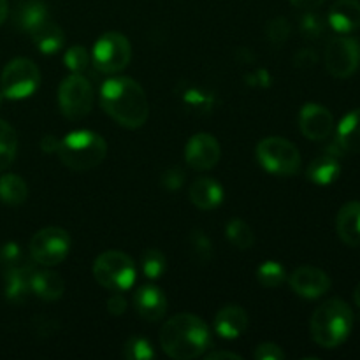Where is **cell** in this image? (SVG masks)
Returning <instances> with one entry per match:
<instances>
[{"label":"cell","instance_id":"obj_1","mask_svg":"<svg viewBox=\"0 0 360 360\" xmlns=\"http://www.w3.org/2000/svg\"><path fill=\"white\" fill-rule=\"evenodd\" d=\"M104 111L125 129H139L150 116V104L141 84L132 77H111L101 88Z\"/></svg>","mask_w":360,"mask_h":360},{"label":"cell","instance_id":"obj_2","mask_svg":"<svg viewBox=\"0 0 360 360\" xmlns=\"http://www.w3.org/2000/svg\"><path fill=\"white\" fill-rule=\"evenodd\" d=\"M211 343L206 322L197 315L183 313L169 319L160 330V347L171 359L192 360L200 357Z\"/></svg>","mask_w":360,"mask_h":360},{"label":"cell","instance_id":"obj_3","mask_svg":"<svg viewBox=\"0 0 360 360\" xmlns=\"http://www.w3.org/2000/svg\"><path fill=\"white\" fill-rule=\"evenodd\" d=\"M309 327L316 345L322 348H336L350 334L354 327V313L341 299H329L315 309Z\"/></svg>","mask_w":360,"mask_h":360},{"label":"cell","instance_id":"obj_4","mask_svg":"<svg viewBox=\"0 0 360 360\" xmlns=\"http://www.w3.org/2000/svg\"><path fill=\"white\" fill-rule=\"evenodd\" d=\"M56 153L69 169L88 171L104 160L108 155V144L98 134L90 130H76L60 141Z\"/></svg>","mask_w":360,"mask_h":360},{"label":"cell","instance_id":"obj_5","mask_svg":"<svg viewBox=\"0 0 360 360\" xmlns=\"http://www.w3.org/2000/svg\"><path fill=\"white\" fill-rule=\"evenodd\" d=\"M94 276L108 290H129L136 281V264L123 252H104L94 262Z\"/></svg>","mask_w":360,"mask_h":360},{"label":"cell","instance_id":"obj_6","mask_svg":"<svg viewBox=\"0 0 360 360\" xmlns=\"http://www.w3.org/2000/svg\"><path fill=\"white\" fill-rule=\"evenodd\" d=\"M257 158L266 171L278 176H292L301 169L297 146L283 137H267L257 146Z\"/></svg>","mask_w":360,"mask_h":360},{"label":"cell","instance_id":"obj_7","mask_svg":"<svg viewBox=\"0 0 360 360\" xmlns=\"http://www.w3.org/2000/svg\"><path fill=\"white\" fill-rule=\"evenodd\" d=\"M41 84V72L28 58H14L4 67L0 76V91L4 97L21 101L34 94Z\"/></svg>","mask_w":360,"mask_h":360},{"label":"cell","instance_id":"obj_8","mask_svg":"<svg viewBox=\"0 0 360 360\" xmlns=\"http://www.w3.org/2000/svg\"><path fill=\"white\" fill-rule=\"evenodd\" d=\"M91 58H94L95 69L101 72H120L129 65L130 58H132V48H130L129 39L118 32H108V34L101 35L94 44Z\"/></svg>","mask_w":360,"mask_h":360},{"label":"cell","instance_id":"obj_9","mask_svg":"<svg viewBox=\"0 0 360 360\" xmlns=\"http://www.w3.org/2000/svg\"><path fill=\"white\" fill-rule=\"evenodd\" d=\"M58 104L63 116L69 120L84 118L94 105V88L90 81L81 74H72L63 79L58 90Z\"/></svg>","mask_w":360,"mask_h":360},{"label":"cell","instance_id":"obj_10","mask_svg":"<svg viewBox=\"0 0 360 360\" xmlns=\"http://www.w3.org/2000/svg\"><path fill=\"white\" fill-rule=\"evenodd\" d=\"M70 238L63 229L46 227L30 241V255L41 266H56L69 255Z\"/></svg>","mask_w":360,"mask_h":360},{"label":"cell","instance_id":"obj_11","mask_svg":"<svg viewBox=\"0 0 360 360\" xmlns=\"http://www.w3.org/2000/svg\"><path fill=\"white\" fill-rule=\"evenodd\" d=\"M360 65V44L355 39L340 35L327 42L326 69L338 79L350 77Z\"/></svg>","mask_w":360,"mask_h":360},{"label":"cell","instance_id":"obj_12","mask_svg":"<svg viewBox=\"0 0 360 360\" xmlns=\"http://www.w3.org/2000/svg\"><path fill=\"white\" fill-rule=\"evenodd\" d=\"M221 148L211 134H197L188 141L185 150L186 164L195 171H207L220 162Z\"/></svg>","mask_w":360,"mask_h":360},{"label":"cell","instance_id":"obj_13","mask_svg":"<svg viewBox=\"0 0 360 360\" xmlns=\"http://www.w3.org/2000/svg\"><path fill=\"white\" fill-rule=\"evenodd\" d=\"M299 127L308 139L323 141L333 134L334 118L323 105L306 104L299 115Z\"/></svg>","mask_w":360,"mask_h":360},{"label":"cell","instance_id":"obj_14","mask_svg":"<svg viewBox=\"0 0 360 360\" xmlns=\"http://www.w3.org/2000/svg\"><path fill=\"white\" fill-rule=\"evenodd\" d=\"M290 287L295 294L306 299H316L330 288V278L319 267L304 266L292 273Z\"/></svg>","mask_w":360,"mask_h":360},{"label":"cell","instance_id":"obj_15","mask_svg":"<svg viewBox=\"0 0 360 360\" xmlns=\"http://www.w3.org/2000/svg\"><path fill=\"white\" fill-rule=\"evenodd\" d=\"M134 304L137 313L148 322H158L167 311V299L164 292L153 285L141 287L134 295Z\"/></svg>","mask_w":360,"mask_h":360},{"label":"cell","instance_id":"obj_16","mask_svg":"<svg viewBox=\"0 0 360 360\" xmlns=\"http://www.w3.org/2000/svg\"><path fill=\"white\" fill-rule=\"evenodd\" d=\"M214 329L225 340H236L248 329V315L241 306H225L214 316Z\"/></svg>","mask_w":360,"mask_h":360},{"label":"cell","instance_id":"obj_17","mask_svg":"<svg viewBox=\"0 0 360 360\" xmlns=\"http://www.w3.org/2000/svg\"><path fill=\"white\" fill-rule=\"evenodd\" d=\"M329 25L340 34H350L360 27L359 0H336L329 11Z\"/></svg>","mask_w":360,"mask_h":360},{"label":"cell","instance_id":"obj_18","mask_svg":"<svg viewBox=\"0 0 360 360\" xmlns=\"http://www.w3.org/2000/svg\"><path fill=\"white\" fill-rule=\"evenodd\" d=\"M34 267L20 266L13 269H6V297L7 301L14 304H21L27 301L28 295L32 294V276H34Z\"/></svg>","mask_w":360,"mask_h":360},{"label":"cell","instance_id":"obj_19","mask_svg":"<svg viewBox=\"0 0 360 360\" xmlns=\"http://www.w3.org/2000/svg\"><path fill=\"white\" fill-rule=\"evenodd\" d=\"M336 231L341 241L348 246H360V202L352 200L340 210L336 218Z\"/></svg>","mask_w":360,"mask_h":360},{"label":"cell","instance_id":"obj_20","mask_svg":"<svg viewBox=\"0 0 360 360\" xmlns=\"http://www.w3.org/2000/svg\"><path fill=\"white\" fill-rule=\"evenodd\" d=\"M34 44L41 49L46 55H53V53L60 51L63 46V32L51 18H46L41 23L35 25L32 30H28Z\"/></svg>","mask_w":360,"mask_h":360},{"label":"cell","instance_id":"obj_21","mask_svg":"<svg viewBox=\"0 0 360 360\" xmlns=\"http://www.w3.org/2000/svg\"><path fill=\"white\" fill-rule=\"evenodd\" d=\"M190 200L199 210H214L224 200V188L211 178H199L190 186Z\"/></svg>","mask_w":360,"mask_h":360},{"label":"cell","instance_id":"obj_22","mask_svg":"<svg viewBox=\"0 0 360 360\" xmlns=\"http://www.w3.org/2000/svg\"><path fill=\"white\" fill-rule=\"evenodd\" d=\"M65 292V283L60 274L53 271H34L32 276V294L39 295L44 301H56Z\"/></svg>","mask_w":360,"mask_h":360},{"label":"cell","instance_id":"obj_23","mask_svg":"<svg viewBox=\"0 0 360 360\" xmlns=\"http://www.w3.org/2000/svg\"><path fill=\"white\" fill-rule=\"evenodd\" d=\"M341 172L340 160L334 153H326L322 157L315 158L311 164L308 165V174L309 181L316 183V185H330L333 181H336L338 176Z\"/></svg>","mask_w":360,"mask_h":360},{"label":"cell","instance_id":"obj_24","mask_svg":"<svg viewBox=\"0 0 360 360\" xmlns=\"http://www.w3.org/2000/svg\"><path fill=\"white\" fill-rule=\"evenodd\" d=\"M336 143L347 153H360V109L345 116L338 127Z\"/></svg>","mask_w":360,"mask_h":360},{"label":"cell","instance_id":"obj_25","mask_svg":"<svg viewBox=\"0 0 360 360\" xmlns=\"http://www.w3.org/2000/svg\"><path fill=\"white\" fill-rule=\"evenodd\" d=\"M28 186L18 174H4L0 178V200L7 206H20L27 200Z\"/></svg>","mask_w":360,"mask_h":360},{"label":"cell","instance_id":"obj_26","mask_svg":"<svg viewBox=\"0 0 360 360\" xmlns=\"http://www.w3.org/2000/svg\"><path fill=\"white\" fill-rule=\"evenodd\" d=\"M49 14L48 9L42 2L39 0H25L18 6L16 9V23L18 27L23 28L25 32L32 30L37 23H41L42 20H46Z\"/></svg>","mask_w":360,"mask_h":360},{"label":"cell","instance_id":"obj_27","mask_svg":"<svg viewBox=\"0 0 360 360\" xmlns=\"http://www.w3.org/2000/svg\"><path fill=\"white\" fill-rule=\"evenodd\" d=\"M18 150V137L13 127L0 120V171L9 167L14 162Z\"/></svg>","mask_w":360,"mask_h":360},{"label":"cell","instance_id":"obj_28","mask_svg":"<svg viewBox=\"0 0 360 360\" xmlns=\"http://www.w3.org/2000/svg\"><path fill=\"white\" fill-rule=\"evenodd\" d=\"M225 232H227L229 241L239 250H250L255 243V234H253L252 227L246 221H243L241 218H232L227 224Z\"/></svg>","mask_w":360,"mask_h":360},{"label":"cell","instance_id":"obj_29","mask_svg":"<svg viewBox=\"0 0 360 360\" xmlns=\"http://www.w3.org/2000/svg\"><path fill=\"white\" fill-rule=\"evenodd\" d=\"M257 280H259V283L262 285V287L276 288L287 280V273H285L281 264L269 260V262L262 264V266L259 267V271H257Z\"/></svg>","mask_w":360,"mask_h":360},{"label":"cell","instance_id":"obj_30","mask_svg":"<svg viewBox=\"0 0 360 360\" xmlns=\"http://www.w3.org/2000/svg\"><path fill=\"white\" fill-rule=\"evenodd\" d=\"M141 269H143L144 276L150 278V280H157L167 269V262H165V257L162 255L158 250H148L143 253V259H141Z\"/></svg>","mask_w":360,"mask_h":360},{"label":"cell","instance_id":"obj_31","mask_svg":"<svg viewBox=\"0 0 360 360\" xmlns=\"http://www.w3.org/2000/svg\"><path fill=\"white\" fill-rule=\"evenodd\" d=\"M123 357L129 360H148L155 357L151 345L144 338H130L123 347Z\"/></svg>","mask_w":360,"mask_h":360},{"label":"cell","instance_id":"obj_32","mask_svg":"<svg viewBox=\"0 0 360 360\" xmlns=\"http://www.w3.org/2000/svg\"><path fill=\"white\" fill-rule=\"evenodd\" d=\"M63 62H65L67 69L72 70L74 74H83L88 69L90 56H88V51L83 46H72V48H69L65 51Z\"/></svg>","mask_w":360,"mask_h":360},{"label":"cell","instance_id":"obj_33","mask_svg":"<svg viewBox=\"0 0 360 360\" xmlns=\"http://www.w3.org/2000/svg\"><path fill=\"white\" fill-rule=\"evenodd\" d=\"M290 23H288L287 18H274L269 23L266 25V35L267 41L273 42L274 46H281L283 42H287L288 35H290Z\"/></svg>","mask_w":360,"mask_h":360},{"label":"cell","instance_id":"obj_34","mask_svg":"<svg viewBox=\"0 0 360 360\" xmlns=\"http://www.w3.org/2000/svg\"><path fill=\"white\" fill-rule=\"evenodd\" d=\"M323 32H326V21L322 20V16L313 11H306L304 16L301 18V34L304 35V39L313 41V39L322 37Z\"/></svg>","mask_w":360,"mask_h":360},{"label":"cell","instance_id":"obj_35","mask_svg":"<svg viewBox=\"0 0 360 360\" xmlns=\"http://www.w3.org/2000/svg\"><path fill=\"white\" fill-rule=\"evenodd\" d=\"M0 264L4 269H13L21 264V250L16 243H6L0 248Z\"/></svg>","mask_w":360,"mask_h":360},{"label":"cell","instance_id":"obj_36","mask_svg":"<svg viewBox=\"0 0 360 360\" xmlns=\"http://www.w3.org/2000/svg\"><path fill=\"white\" fill-rule=\"evenodd\" d=\"M192 248L193 255H195L200 262H207V260L211 259V241L210 238H206L200 231L192 232Z\"/></svg>","mask_w":360,"mask_h":360},{"label":"cell","instance_id":"obj_37","mask_svg":"<svg viewBox=\"0 0 360 360\" xmlns=\"http://www.w3.org/2000/svg\"><path fill=\"white\" fill-rule=\"evenodd\" d=\"M257 360H283L285 354L278 345L274 343H260L255 350Z\"/></svg>","mask_w":360,"mask_h":360},{"label":"cell","instance_id":"obj_38","mask_svg":"<svg viewBox=\"0 0 360 360\" xmlns=\"http://www.w3.org/2000/svg\"><path fill=\"white\" fill-rule=\"evenodd\" d=\"M183 178H185V174H183L179 169H169V171H165V174L162 176V185L172 192V190L181 188Z\"/></svg>","mask_w":360,"mask_h":360},{"label":"cell","instance_id":"obj_39","mask_svg":"<svg viewBox=\"0 0 360 360\" xmlns=\"http://www.w3.org/2000/svg\"><path fill=\"white\" fill-rule=\"evenodd\" d=\"M294 63L297 67H311L316 63V53L313 49H301L294 56Z\"/></svg>","mask_w":360,"mask_h":360},{"label":"cell","instance_id":"obj_40","mask_svg":"<svg viewBox=\"0 0 360 360\" xmlns=\"http://www.w3.org/2000/svg\"><path fill=\"white\" fill-rule=\"evenodd\" d=\"M125 309H127V301L125 297H122V295H112V297L108 301V311L111 313V315L120 316L125 313Z\"/></svg>","mask_w":360,"mask_h":360},{"label":"cell","instance_id":"obj_41","mask_svg":"<svg viewBox=\"0 0 360 360\" xmlns=\"http://www.w3.org/2000/svg\"><path fill=\"white\" fill-rule=\"evenodd\" d=\"M323 2H326V0H290L292 6L297 7V9L301 11H315L319 9Z\"/></svg>","mask_w":360,"mask_h":360},{"label":"cell","instance_id":"obj_42","mask_svg":"<svg viewBox=\"0 0 360 360\" xmlns=\"http://www.w3.org/2000/svg\"><path fill=\"white\" fill-rule=\"evenodd\" d=\"M37 323V333H48V334H55L56 333V323L51 322V320H46V319H37L35 320Z\"/></svg>","mask_w":360,"mask_h":360},{"label":"cell","instance_id":"obj_43","mask_svg":"<svg viewBox=\"0 0 360 360\" xmlns=\"http://www.w3.org/2000/svg\"><path fill=\"white\" fill-rule=\"evenodd\" d=\"M60 146V141H56L53 136H44L41 139V148L46 151V153H51V151H56Z\"/></svg>","mask_w":360,"mask_h":360},{"label":"cell","instance_id":"obj_44","mask_svg":"<svg viewBox=\"0 0 360 360\" xmlns=\"http://www.w3.org/2000/svg\"><path fill=\"white\" fill-rule=\"evenodd\" d=\"M207 359L217 360V359H231V360H241L243 357L238 354H232V352H213V354H207Z\"/></svg>","mask_w":360,"mask_h":360},{"label":"cell","instance_id":"obj_45","mask_svg":"<svg viewBox=\"0 0 360 360\" xmlns=\"http://www.w3.org/2000/svg\"><path fill=\"white\" fill-rule=\"evenodd\" d=\"M7 13H9V6H7V0H0V25L6 21Z\"/></svg>","mask_w":360,"mask_h":360},{"label":"cell","instance_id":"obj_46","mask_svg":"<svg viewBox=\"0 0 360 360\" xmlns=\"http://www.w3.org/2000/svg\"><path fill=\"white\" fill-rule=\"evenodd\" d=\"M354 301H355V304L360 308V283L357 285V288H355V292H354Z\"/></svg>","mask_w":360,"mask_h":360},{"label":"cell","instance_id":"obj_47","mask_svg":"<svg viewBox=\"0 0 360 360\" xmlns=\"http://www.w3.org/2000/svg\"><path fill=\"white\" fill-rule=\"evenodd\" d=\"M2 97L4 95H2V91H0V104H2Z\"/></svg>","mask_w":360,"mask_h":360}]
</instances>
